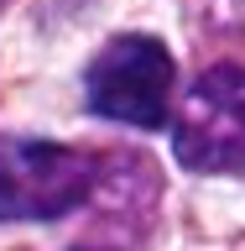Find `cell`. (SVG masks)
Returning <instances> with one entry per match:
<instances>
[{
	"instance_id": "6da1fadb",
	"label": "cell",
	"mask_w": 245,
	"mask_h": 251,
	"mask_svg": "<svg viewBox=\"0 0 245 251\" xmlns=\"http://www.w3.org/2000/svg\"><path fill=\"white\" fill-rule=\"evenodd\" d=\"M172 84H178V63L167 42L152 31H125L105 42L84 68V105L99 121L162 131L172 121Z\"/></svg>"
},
{
	"instance_id": "7a4b0ae2",
	"label": "cell",
	"mask_w": 245,
	"mask_h": 251,
	"mask_svg": "<svg viewBox=\"0 0 245 251\" xmlns=\"http://www.w3.org/2000/svg\"><path fill=\"white\" fill-rule=\"evenodd\" d=\"M94 188V152L47 136H0V220H63Z\"/></svg>"
},
{
	"instance_id": "3957f363",
	"label": "cell",
	"mask_w": 245,
	"mask_h": 251,
	"mask_svg": "<svg viewBox=\"0 0 245 251\" xmlns=\"http://www.w3.org/2000/svg\"><path fill=\"white\" fill-rule=\"evenodd\" d=\"M172 157L188 173L245 178V68L209 63L172 115Z\"/></svg>"
},
{
	"instance_id": "277c9868",
	"label": "cell",
	"mask_w": 245,
	"mask_h": 251,
	"mask_svg": "<svg viewBox=\"0 0 245 251\" xmlns=\"http://www.w3.org/2000/svg\"><path fill=\"white\" fill-rule=\"evenodd\" d=\"M73 251H120V246H73Z\"/></svg>"
},
{
	"instance_id": "5b68a950",
	"label": "cell",
	"mask_w": 245,
	"mask_h": 251,
	"mask_svg": "<svg viewBox=\"0 0 245 251\" xmlns=\"http://www.w3.org/2000/svg\"><path fill=\"white\" fill-rule=\"evenodd\" d=\"M0 5H5V0H0Z\"/></svg>"
}]
</instances>
